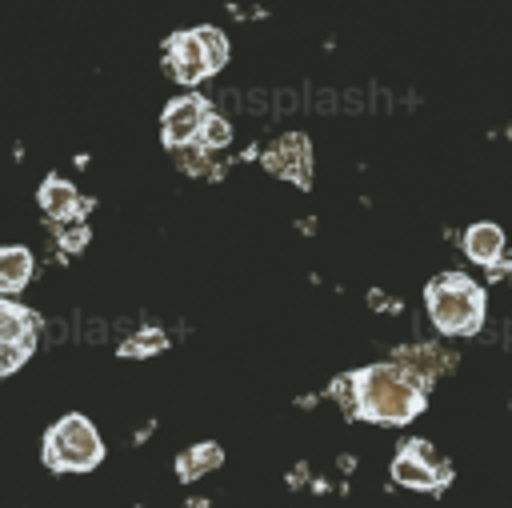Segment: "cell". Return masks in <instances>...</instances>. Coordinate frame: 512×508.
Instances as JSON below:
<instances>
[{
  "instance_id": "obj_5",
  "label": "cell",
  "mask_w": 512,
  "mask_h": 508,
  "mask_svg": "<svg viewBox=\"0 0 512 508\" xmlns=\"http://www.w3.org/2000/svg\"><path fill=\"white\" fill-rule=\"evenodd\" d=\"M208 100L204 96H176L164 116H160V136L168 148H184L192 140H200V128H204V116H208Z\"/></svg>"
},
{
  "instance_id": "obj_4",
  "label": "cell",
  "mask_w": 512,
  "mask_h": 508,
  "mask_svg": "<svg viewBox=\"0 0 512 508\" xmlns=\"http://www.w3.org/2000/svg\"><path fill=\"white\" fill-rule=\"evenodd\" d=\"M164 68H168L172 80H180L188 88L200 84L204 76H212V64H208V52H204V40H200L196 28L168 36V44H164Z\"/></svg>"
},
{
  "instance_id": "obj_3",
  "label": "cell",
  "mask_w": 512,
  "mask_h": 508,
  "mask_svg": "<svg viewBox=\"0 0 512 508\" xmlns=\"http://www.w3.org/2000/svg\"><path fill=\"white\" fill-rule=\"evenodd\" d=\"M100 456L104 444L88 416H60L44 436V464L56 472H88L100 464Z\"/></svg>"
},
{
  "instance_id": "obj_8",
  "label": "cell",
  "mask_w": 512,
  "mask_h": 508,
  "mask_svg": "<svg viewBox=\"0 0 512 508\" xmlns=\"http://www.w3.org/2000/svg\"><path fill=\"white\" fill-rule=\"evenodd\" d=\"M36 200H40V208H44V216H52V220H68V216H84L92 204L88 200H80V192H76V184L72 180H64V176H48L44 184H40V192H36Z\"/></svg>"
},
{
  "instance_id": "obj_15",
  "label": "cell",
  "mask_w": 512,
  "mask_h": 508,
  "mask_svg": "<svg viewBox=\"0 0 512 508\" xmlns=\"http://www.w3.org/2000/svg\"><path fill=\"white\" fill-rule=\"evenodd\" d=\"M332 396H336V404H340L344 416H360V372H344V376H336Z\"/></svg>"
},
{
  "instance_id": "obj_1",
  "label": "cell",
  "mask_w": 512,
  "mask_h": 508,
  "mask_svg": "<svg viewBox=\"0 0 512 508\" xmlns=\"http://www.w3.org/2000/svg\"><path fill=\"white\" fill-rule=\"evenodd\" d=\"M428 384L404 364H368L360 372V416L380 424H408L424 408Z\"/></svg>"
},
{
  "instance_id": "obj_9",
  "label": "cell",
  "mask_w": 512,
  "mask_h": 508,
  "mask_svg": "<svg viewBox=\"0 0 512 508\" xmlns=\"http://www.w3.org/2000/svg\"><path fill=\"white\" fill-rule=\"evenodd\" d=\"M36 312L16 304L12 296H0V344H20V348H32L36 344Z\"/></svg>"
},
{
  "instance_id": "obj_12",
  "label": "cell",
  "mask_w": 512,
  "mask_h": 508,
  "mask_svg": "<svg viewBox=\"0 0 512 508\" xmlns=\"http://www.w3.org/2000/svg\"><path fill=\"white\" fill-rule=\"evenodd\" d=\"M32 252L24 244H4L0 248V296H16L32 280Z\"/></svg>"
},
{
  "instance_id": "obj_7",
  "label": "cell",
  "mask_w": 512,
  "mask_h": 508,
  "mask_svg": "<svg viewBox=\"0 0 512 508\" xmlns=\"http://www.w3.org/2000/svg\"><path fill=\"white\" fill-rule=\"evenodd\" d=\"M448 476H452V468H448V464H428V460L412 456L408 448H400V456L392 460V480H396L400 488L436 492V488H444V480H448Z\"/></svg>"
},
{
  "instance_id": "obj_18",
  "label": "cell",
  "mask_w": 512,
  "mask_h": 508,
  "mask_svg": "<svg viewBox=\"0 0 512 508\" xmlns=\"http://www.w3.org/2000/svg\"><path fill=\"white\" fill-rule=\"evenodd\" d=\"M196 32H200V40H204V52H208L212 72H220V68L228 64V40H224V32L212 28V24H204V28H196Z\"/></svg>"
},
{
  "instance_id": "obj_14",
  "label": "cell",
  "mask_w": 512,
  "mask_h": 508,
  "mask_svg": "<svg viewBox=\"0 0 512 508\" xmlns=\"http://www.w3.org/2000/svg\"><path fill=\"white\" fill-rule=\"evenodd\" d=\"M164 348H168V336L160 328H144V332H136L120 344V356H156Z\"/></svg>"
},
{
  "instance_id": "obj_11",
  "label": "cell",
  "mask_w": 512,
  "mask_h": 508,
  "mask_svg": "<svg viewBox=\"0 0 512 508\" xmlns=\"http://www.w3.org/2000/svg\"><path fill=\"white\" fill-rule=\"evenodd\" d=\"M392 360H396V364H404L408 372H416L424 384L440 380V376H444V372L456 364L448 352H440V348H432V344H420V348H400Z\"/></svg>"
},
{
  "instance_id": "obj_6",
  "label": "cell",
  "mask_w": 512,
  "mask_h": 508,
  "mask_svg": "<svg viewBox=\"0 0 512 508\" xmlns=\"http://www.w3.org/2000/svg\"><path fill=\"white\" fill-rule=\"evenodd\" d=\"M264 164H268L276 176L292 180V184H308V164H312L308 140H304L300 132H292V136H280V140H276V144L264 152Z\"/></svg>"
},
{
  "instance_id": "obj_17",
  "label": "cell",
  "mask_w": 512,
  "mask_h": 508,
  "mask_svg": "<svg viewBox=\"0 0 512 508\" xmlns=\"http://www.w3.org/2000/svg\"><path fill=\"white\" fill-rule=\"evenodd\" d=\"M88 224H84V216H68V220H56V240H60V248L64 252H80L84 244H88Z\"/></svg>"
},
{
  "instance_id": "obj_2",
  "label": "cell",
  "mask_w": 512,
  "mask_h": 508,
  "mask_svg": "<svg viewBox=\"0 0 512 508\" xmlns=\"http://www.w3.org/2000/svg\"><path fill=\"white\" fill-rule=\"evenodd\" d=\"M428 316L448 336H472L484 324V288L464 272H440L424 288Z\"/></svg>"
},
{
  "instance_id": "obj_10",
  "label": "cell",
  "mask_w": 512,
  "mask_h": 508,
  "mask_svg": "<svg viewBox=\"0 0 512 508\" xmlns=\"http://www.w3.org/2000/svg\"><path fill=\"white\" fill-rule=\"evenodd\" d=\"M464 256L480 268H492L496 260H504V232L496 224H472L464 232Z\"/></svg>"
},
{
  "instance_id": "obj_16",
  "label": "cell",
  "mask_w": 512,
  "mask_h": 508,
  "mask_svg": "<svg viewBox=\"0 0 512 508\" xmlns=\"http://www.w3.org/2000/svg\"><path fill=\"white\" fill-rule=\"evenodd\" d=\"M200 144L212 152V148H228L232 144V124H228V116H220V112H208L204 116V128H200Z\"/></svg>"
},
{
  "instance_id": "obj_19",
  "label": "cell",
  "mask_w": 512,
  "mask_h": 508,
  "mask_svg": "<svg viewBox=\"0 0 512 508\" xmlns=\"http://www.w3.org/2000/svg\"><path fill=\"white\" fill-rule=\"evenodd\" d=\"M28 352H32V348H20V344H0V376L16 372V368L28 360Z\"/></svg>"
},
{
  "instance_id": "obj_13",
  "label": "cell",
  "mask_w": 512,
  "mask_h": 508,
  "mask_svg": "<svg viewBox=\"0 0 512 508\" xmlns=\"http://www.w3.org/2000/svg\"><path fill=\"white\" fill-rule=\"evenodd\" d=\"M220 460H224V448H220V444H196V448L180 452L176 472H180V480H200L204 472L220 468Z\"/></svg>"
}]
</instances>
